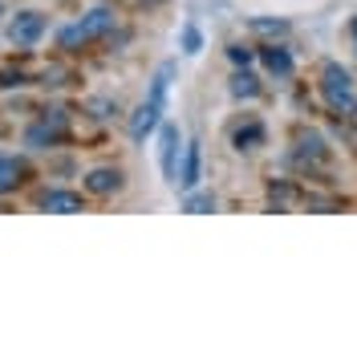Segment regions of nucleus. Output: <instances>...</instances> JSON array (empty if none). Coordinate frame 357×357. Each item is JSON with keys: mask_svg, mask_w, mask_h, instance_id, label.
I'll return each mask as SVG.
<instances>
[{"mask_svg": "<svg viewBox=\"0 0 357 357\" xmlns=\"http://www.w3.org/2000/svg\"><path fill=\"white\" fill-rule=\"evenodd\" d=\"M61 130H66V126H61V118H53V126H49V122L33 126V130L24 134V142H29L33 151H49V146H53V142L61 138Z\"/></svg>", "mask_w": 357, "mask_h": 357, "instance_id": "6e6552de", "label": "nucleus"}, {"mask_svg": "<svg viewBox=\"0 0 357 357\" xmlns=\"http://www.w3.org/2000/svg\"><path fill=\"white\" fill-rule=\"evenodd\" d=\"M0 86H24V73H0Z\"/></svg>", "mask_w": 357, "mask_h": 357, "instance_id": "412c9836", "label": "nucleus"}, {"mask_svg": "<svg viewBox=\"0 0 357 357\" xmlns=\"http://www.w3.org/2000/svg\"><path fill=\"white\" fill-rule=\"evenodd\" d=\"M227 57H231L236 66H248V61H252V53H248L244 45H231V49H227Z\"/></svg>", "mask_w": 357, "mask_h": 357, "instance_id": "aec40b11", "label": "nucleus"}, {"mask_svg": "<svg viewBox=\"0 0 357 357\" xmlns=\"http://www.w3.org/2000/svg\"><path fill=\"white\" fill-rule=\"evenodd\" d=\"M41 203L49 207V211H57V215H73V211H82V207H86L77 191H61V187H57V191H45Z\"/></svg>", "mask_w": 357, "mask_h": 357, "instance_id": "0eeeda50", "label": "nucleus"}, {"mask_svg": "<svg viewBox=\"0 0 357 357\" xmlns=\"http://www.w3.org/2000/svg\"><path fill=\"white\" fill-rule=\"evenodd\" d=\"M199 167H203L199 142H187V146H183V167H178V187H183V191H191V187L199 183Z\"/></svg>", "mask_w": 357, "mask_h": 357, "instance_id": "39448f33", "label": "nucleus"}, {"mask_svg": "<svg viewBox=\"0 0 357 357\" xmlns=\"http://www.w3.org/2000/svg\"><path fill=\"white\" fill-rule=\"evenodd\" d=\"M349 33H354V41H357V17H354V24H349Z\"/></svg>", "mask_w": 357, "mask_h": 357, "instance_id": "4be33fe9", "label": "nucleus"}, {"mask_svg": "<svg viewBox=\"0 0 357 357\" xmlns=\"http://www.w3.org/2000/svg\"><path fill=\"white\" fill-rule=\"evenodd\" d=\"M203 49V33H199V24H183V53H199Z\"/></svg>", "mask_w": 357, "mask_h": 357, "instance_id": "dca6fc26", "label": "nucleus"}, {"mask_svg": "<svg viewBox=\"0 0 357 357\" xmlns=\"http://www.w3.org/2000/svg\"><path fill=\"white\" fill-rule=\"evenodd\" d=\"M82 24H86L89 37H106V33L114 29V13H106V8H93V13H86V17H82Z\"/></svg>", "mask_w": 357, "mask_h": 357, "instance_id": "f8f14e48", "label": "nucleus"}, {"mask_svg": "<svg viewBox=\"0 0 357 357\" xmlns=\"http://www.w3.org/2000/svg\"><path fill=\"white\" fill-rule=\"evenodd\" d=\"M178 130L167 122L162 126V134H158V162H162V178L167 183H178Z\"/></svg>", "mask_w": 357, "mask_h": 357, "instance_id": "7ed1b4c3", "label": "nucleus"}, {"mask_svg": "<svg viewBox=\"0 0 357 357\" xmlns=\"http://www.w3.org/2000/svg\"><path fill=\"white\" fill-rule=\"evenodd\" d=\"M231 93H236V98H256L260 86H256V77H252V73H236V77H231Z\"/></svg>", "mask_w": 357, "mask_h": 357, "instance_id": "2eb2a0df", "label": "nucleus"}, {"mask_svg": "<svg viewBox=\"0 0 357 357\" xmlns=\"http://www.w3.org/2000/svg\"><path fill=\"white\" fill-rule=\"evenodd\" d=\"M321 93H325V102H329L333 110H341V114H349L357 106L354 77H349V69L337 66V61H329V66L321 69Z\"/></svg>", "mask_w": 357, "mask_h": 357, "instance_id": "f257e3e1", "label": "nucleus"}, {"mask_svg": "<svg viewBox=\"0 0 357 357\" xmlns=\"http://www.w3.org/2000/svg\"><path fill=\"white\" fill-rule=\"evenodd\" d=\"M171 77H175V61H162L155 73V82H151V98L167 106V89H171Z\"/></svg>", "mask_w": 357, "mask_h": 357, "instance_id": "4468645a", "label": "nucleus"}, {"mask_svg": "<svg viewBox=\"0 0 357 357\" xmlns=\"http://www.w3.org/2000/svg\"><path fill=\"white\" fill-rule=\"evenodd\" d=\"M86 191L89 195H114L122 191V171H110V167H98L86 175Z\"/></svg>", "mask_w": 357, "mask_h": 357, "instance_id": "423d86ee", "label": "nucleus"}, {"mask_svg": "<svg viewBox=\"0 0 357 357\" xmlns=\"http://www.w3.org/2000/svg\"><path fill=\"white\" fill-rule=\"evenodd\" d=\"M45 29H49V21H45L41 13L37 8H24V13H17L8 21V41L17 45V49H33L45 37Z\"/></svg>", "mask_w": 357, "mask_h": 357, "instance_id": "f03ea898", "label": "nucleus"}, {"mask_svg": "<svg viewBox=\"0 0 357 357\" xmlns=\"http://www.w3.org/2000/svg\"><path fill=\"white\" fill-rule=\"evenodd\" d=\"M252 29H256V33H284L289 24L284 21H252Z\"/></svg>", "mask_w": 357, "mask_h": 357, "instance_id": "6ab92c4d", "label": "nucleus"}, {"mask_svg": "<svg viewBox=\"0 0 357 357\" xmlns=\"http://www.w3.org/2000/svg\"><path fill=\"white\" fill-rule=\"evenodd\" d=\"M231 142H236V151H256L264 142V126L260 122H248V126H240V130L231 134Z\"/></svg>", "mask_w": 357, "mask_h": 357, "instance_id": "9b49d317", "label": "nucleus"}, {"mask_svg": "<svg viewBox=\"0 0 357 357\" xmlns=\"http://www.w3.org/2000/svg\"><path fill=\"white\" fill-rule=\"evenodd\" d=\"M264 66H268V73H276V77H289V73H292L289 49H280V45H268V49H264Z\"/></svg>", "mask_w": 357, "mask_h": 357, "instance_id": "9d476101", "label": "nucleus"}, {"mask_svg": "<svg viewBox=\"0 0 357 357\" xmlns=\"http://www.w3.org/2000/svg\"><path fill=\"white\" fill-rule=\"evenodd\" d=\"M162 110H167V106H162V102H155V98H146V102L134 110V118H130V138H134V142H142L146 134L155 130L158 118H162Z\"/></svg>", "mask_w": 357, "mask_h": 357, "instance_id": "20e7f679", "label": "nucleus"}, {"mask_svg": "<svg viewBox=\"0 0 357 357\" xmlns=\"http://www.w3.org/2000/svg\"><path fill=\"white\" fill-rule=\"evenodd\" d=\"M215 195H187V211H211Z\"/></svg>", "mask_w": 357, "mask_h": 357, "instance_id": "a211bd4d", "label": "nucleus"}, {"mask_svg": "<svg viewBox=\"0 0 357 357\" xmlns=\"http://www.w3.org/2000/svg\"><path fill=\"white\" fill-rule=\"evenodd\" d=\"M57 41H61V49H69V53H77V49H82V45H89L93 37L86 33V24L77 21V24H66V29L57 33Z\"/></svg>", "mask_w": 357, "mask_h": 357, "instance_id": "ddd939ff", "label": "nucleus"}, {"mask_svg": "<svg viewBox=\"0 0 357 357\" xmlns=\"http://www.w3.org/2000/svg\"><path fill=\"white\" fill-rule=\"evenodd\" d=\"M301 155L325 158V155H329V151H325V138H321V134H305V138H301Z\"/></svg>", "mask_w": 357, "mask_h": 357, "instance_id": "f3484780", "label": "nucleus"}, {"mask_svg": "<svg viewBox=\"0 0 357 357\" xmlns=\"http://www.w3.org/2000/svg\"><path fill=\"white\" fill-rule=\"evenodd\" d=\"M24 178V162L21 158H0V195H8V191H17Z\"/></svg>", "mask_w": 357, "mask_h": 357, "instance_id": "1a4fd4ad", "label": "nucleus"}]
</instances>
